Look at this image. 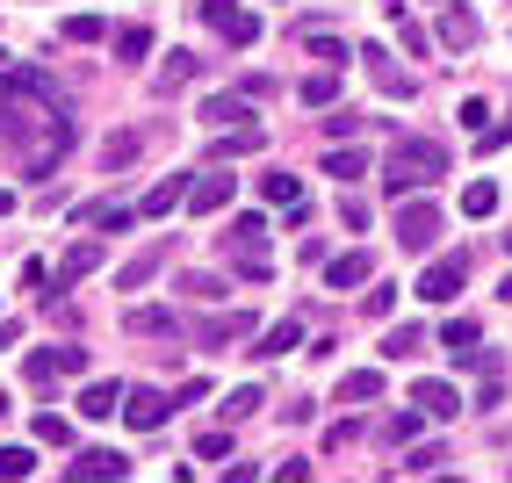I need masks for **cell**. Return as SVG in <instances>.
<instances>
[{
    "label": "cell",
    "instance_id": "34",
    "mask_svg": "<svg viewBox=\"0 0 512 483\" xmlns=\"http://www.w3.org/2000/svg\"><path fill=\"white\" fill-rule=\"evenodd\" d=\"M195 73H202V58L174 51V58H166V73H159V87H181V80H195Z\"/></svg>",
    "mask_w": 512,
    "mask_h": 483
},
{
    "label": "cell",
    "instance_id": "1",
    "mask_svg": "<svg viewBox=\"0 0 512 483\" xmlns=\"http://www.w3.org/2000/svg\"><path fill=\"white\" fill-rule=\"evenodd\" d=\"M0 145L22 159L29 181H44L65 159V145H73V109H65V94L44 73H29V65H0Z\"/></svg>",
    "mask_w": 512,
    "mask_h": 483
},
{
    "label": "cell",
    "instance_id": "32",
    "mask_svg": "<svg viewBox=\"0 0 512 483\" xmlns=\"http://www.w3.org/2000/svg\"><path fill=\"white\" fill-rule=\"evenodd\" d=\"M145 51H152V29H145V22L116 29V58H145Z\"/></svg>",
    "mask_w": 512,
    "mask_h": 483
},
{
    "label": "cell",
    "instance_id": "47",
    "mask_svg": "<svg viewBox=\"0 0 512 483\" xmlns=\"http://www.w3.org/2000/svg\"><path fill=\"white\" fill-rule=\"evenodd\" d=\"M498 296H505V303H512V274H505V289H498Z\"/></svg>",
    "mask_w": 512,
    "mask_h": 483
},
{
    "label": "cell",
    "instance_id": "37",
    "mask_svg": "<svg viewBox=\"0 0 512 483\" xmlns=\"http://www.w3.org/2000/svg\"><path fill=\"white\" fill-rule=\"evenodd\" d=\"M29 469H37L29 447H0V476H29Z\"/></svg>",
    "mask_w": 512,
    "mask_h": 483
},
{
    "label": "cell",
    "instance_id": "45",
    "mask_svg": "<svg viewBox=\"0 0 512 483\" xmlns=\"http://www.w3.org/2000/svg\"><path fill=\"white\" fill-rule=\"evenodd\" d=\"M339 217H347V231H361V224H368V202H361V195H347V202H339Z\"/></svg>",
    "mask_w": 512,
    "mask_h": 483
},
{
    "label": "cell",
    "instance_id": "22",
    "mask_svg": "<svg viewBox=\"0 0 512 483\" xmlns=\"http://www.w3.org/2000/svg\"><path fill=\"white\" fill-rule=\"evenodd\" d=\"M289 347H303V325H296V318H282V325L267 332V339H260L253 354H260V361H275V354H289Z\"/></svg>",
    "mask_w": 512,
    "mask_h": 483
},
{
    "label": "cell",
    "instance_id": "43",
    "mask_svg": "<svg viewBox=\"0 0 512 483\" xmlns=\"http://www.w3.org/2000/svg\"><path fill=\"white\" fill-rule=\"evenodd\" d=\"M325 130H332V137H354V130H361V116H354V109H332V116H325Z\"/></svg>",
    "mask_w": 512,
    "mask_h": 483
},
{
    "label": "cell",
    "instance_id": "15",
    "mask_svg": "<svg viewBox=\"0 0 512 483\" xmlns=\"http://www.w3.org/2000/svg\"><path fill=\"white\" fill-rule=\"evenodd\" d=\"M440 347H448V361H462V368H476V318H448V332H440Z\"/></svg>",
    "mask_w": 512,
    "mask_h": 483
},
{
    "label": "cell",
    "instance_id": "14",
    "mask_svg": "<svg viewBox=\"0 0 512 483\" xmlns=\"http://www.w3.org/2000/svg\"><path fill=\"white\" fill-rule=\"evenodd\" d=\"M440 44H448V51H469V44H476V15L462 8V0L440 8Z\"/></svg>",
    "mask_w": 512,
    "mask_h": 483
},
{
    "label": "cell",
    "instance_id": "27",
    "mask_svg": "<svg viewBox=\"0 0 512 483\" xmlns=\"http://www.w3.org/2000/svg\"><path fill=\"white\" fill-rule=\"evenodd\" d=\"M260 195L275 202V210H289V202H303V188H296V174H260Z\"/></svg>",
    "mask_w": 512,
    "mask_h": 483
},
{
    "label": "cell",
    "instance_id": "18",
    "mask_svg": "<svg viewBox=\"0 0 512 483\" xmlns=\"http://www.w3.org/2000/svg\"><path fill=\"white\" fill-rule=\"evenodd\" d=\"M123 411V383H87L80 390V419H116Z\"/></svg>",
    "mask_w": 512,
    "mask_h": 483
},
{
    "label": "cell",
    "instance_id": "49",
    "mask_svg": "<svg viewBox=\"0 0 512 483\" xmlns=\"http://www.w3.org/2000/svg\"><path fill=\"white\" fill-rule=\"evenodd\" d=\"M0 411H8V397H0Z\"/></svg>",
    "mask_w": 512,
    "mask_h": 483
},
{
    "label": "cell",
    "instance_id": "23",
    "mask_svg": "<svg viewBox=\"0 0 512 483\" xmlns=\"http://www.w3.org/2000/svg\"><path fill=\"white\" fill-rule=\"evenodd\" d=\"M174 202H188V181H181V174H174V181H159V188H152V195L138 202V210H145V217H166Z\"/></svg>",
    "mask_w": 512,
    "mask_h": 483
},
{
    "label": "cell",
    "instance_id": "3",
    "mask_svg": "<svg viewBox=\"0 0 512 483\" xmlns=\"http://www.w3.org/2000/svg\"><path fill=\"white\" fill-rule=\"evenodd\" d=\"M202 22H210L231 51H253L260 44V15L246 8V0H202Z\"/></svg>",
    "mask_w": 512,
    "mask_h": 483
},
{
    "label": "cell",
    "instance_id": "8",
    "mask_svg": "<svg viewBox=\"0 0 512 483\" xmlns=\"http://www.w3.org/2000/svg\"><path fill=\"white\" fill-rule=\"evenodd\" d=\"M202 123L210 130H246L253 123V94H210L202 101Z\"/></svg>",
    "mask_w": 512,
    "mask_h": 483
},
{
    "label": "cell",
    "instance_id": "38",
    "mask_svg": "<svg viewBox=\"0 0 512 483\" xmlns=\"http://www.w3.org/2000/svg\"><path fill=\"white\" fill-rule=\"evenodd\" d=\"M101 159H109V166H130V159H138V130H123V137H109V152H101Z\"/></svg>",
    "mask_w": 512,
    "mask_h": 483
},
{
    "label": "cell",
    "instance_id": "28",
    "mask_svg": "<svg viewBox=\"0 0 512 483\" xmlns=\"http://www.w3.org/2000/svg\"><path fill=\"white\" fill-rule=\"evenodd\" d=\"M491 210H498V188L491 181H469L462 188V217H491Z\"/></svg>",
    "mask_w": 512,
    "mask_h": 483
},
{
    "label": "cell",
    "instance_id": "26",
    "mask_svg": "<svg viewBox=\"0 0 512 483\" xmlns=\"http://www.w3.org/2000/svg\"><path fill=\"white\" fill-rule=\"evenodd\" d=\"M339 397H347V404H368V397H383V375H375V368H354L347 383H339Z\"/></svg>",
    "mask_w": 512,
    "mask_h": 483
},
{
    "label": "cell",
    "instance_id": "29",
    "mask_svg": "<svg viewBox=\"0 0 512 483\" xmlns=\"http://www.w3.org/2000/svg\"><path fill=\"white\" fill-rule=\"evenodd\" d=\"M231 246H267V217H238L231 231H224V253Z\"/></svg>",
    "mask_w": 512,
    "mask_h": 483
},
{
    "label": "cell",
    "instance_id": "44",
    "mask_svg": "<svg viewBox=\"0 0 512 483\" xmlns=\"http://www.w3.org/2000/svg\"><path fill=\"white\" fill-rule=\"evenodd\" d=\"M484 116H491V109H484V101H462V130H476V137H484V130H491Z\"/></svg>",
    "mask_w": 512,
    "mask_h": 483
},
{
    "label": "cell",
    "instance_id": "31",
    "mask_svg": "<svg viewBox=\"0 0 512 483\" xmlns=\"http://www.w3.org/2000/svg\"><path fill=\"white\" fill-rule=\"evenodd\" d=\"M419 419H426L419 404H412V411H390V419H383V440H390V447H404V440L419 433Z\"/></svg>",
    "mask_w": 512,
    "mask_h": 483
},
{
    "label": "cell",
    "instance_id": "7",
    "mask_svg": "<svg viewBox=\"0 0 512 483\" xmlns=\"http://www.w3.org/2000/svg\"><path fill=\"white\" fill-rule=\"evenodd\" d=\"M231 188H238V181L224 174V159H217V174H202V181H188V210H195V217H217L224 202H231Z\"/></svg>",
    "mask_w": 512,
    "mask_h": 483
},
{
    "label": "cell",
    "instance_id": "41",
    "mask_svg": "<svg viewBox=\"0 0 512 483\" xmlns=\"http://www.w3.org/2000/svg\"><path fill=\"white\" fill-rule=\"evenodd\" d=\"M195 455H202V462H224V455H231V433H202Z\"/></svg>",
    "mask_w": 512,
    "mask_h": 483
},
{
    "label": "cell",
    "instance_id": "9",
    "mask_svg": "<svg viewBox=\"0 0 512 483\" xmlns=\"http://www.w3.org/2000/svg\"><path fill=\"white\" fill-rule=\"evenodd\" d=\"M166 411H174V397H159V390H130V397H123V419L138 426V433H159Z\"/></svg>",
    "mask_w": 512,
    "mask_h": 483
},
{
    "label": "cell",
    "instance_id": "17",
    "mask_svg": "<svg viewBox=\"0 0 512 483\" xmlns=\"http://www.w3.org/2000/svg\"><path fill=\"white\" fill-rule=\"evenodd\" d=\"M94 267H101V246H94V238H80V246H73V253H65V260H58L51 274H58V289H65V282H87V274H94Z\"/></svg>",
    "mask_w": 512,
    "mask_h": 483
},
{
    "label": "cell",
    "instance_id": "21",
    "mask_svg": "<svg viewBox=\"0 0 512 483\" xmlns=\"http://www.w3.org/2000/svg\"><path fill=\"white\" fill-rule=\"evenodd\" d=\"M325 174H332V181H361V174H368V152H361V145L325 152Z\"/></svg>",
    "mask_w": 512,
    "mask_h": 483
},
{
    "label": "cell",
    "instance_id": "6",
    "mask_svg": "<svg viewBox=\"0 0 512 483\" xmlns=\"http://www.w3.org/2000/svg\"><path fill=\"white\" fill-rule=\"evenodd\" d=\"M80 368H87V347H44V354H29V361H22V375H29L37 390H51L58 375H80Z\"/></svg>",
    "mask_w": 512,
    "mask_h": 483
},
{
    "label": "cell",
    "instance_id": "35",
    "mask_svg": "<svg viewBox=\"0 0 512 483\" xmlns=\"http://www.w3.org/2000/svg\"><path fill=\"white\" fill-rule=\"evenodd\" d=\"M37 440H44V447H65V440H73V426H65L58 411H37Z\"/></svg>",
    "mask_w": 512,
    "mask_h": 483
},
{
    "label": "cell",
    "instance_id": "20",
    "mask_svg": "<svg viewBox=\"0 0 512 483\" xmlns=\"http://www.w3.org/2000/svg\"><path fill=\"white\" fill-rule=\"evenodd\" d=\"M246 332H253V310H224V318L202 325V339H210V347H231V339H246Z\"/></svg>",
    "mask_w": 512,
    "mask_h": 483
},
{
    "label": "cell",
    "instance_id": "25",
    "mask_svg": "<svg viewBox=\"0 0 512 483\" xmlns=\"http://www.w3.org/2000/svg\"><path fill=\"white\" fill-rule=\"evenodd\" d=\"M419 347H426V332H419V325H397V332L383 339V361H412Z\"/></svg>",
    "mask_w": 512,
    "mask_h": 483
},
{
    "label": "cell",
    "instance_id": "30",
    "mask_svg": "<svg viewBox=\"0 0 512 483\" xmlns=\"http://www.w3.org/2000/svg\"><path fill=\"white\" fill-rule=\"evenodd\" d=\"M80 217H87V224H101V231H130V210H123V202H87Z\"/></svg>",
    "mask_w": 512,
    "mask_h": 483
},
{
    "label": "cell",
    "instance_id": "42",
    "mask_svg": "<svg viewBox=\"0 0 512 483\" xmlns=\"http://www.w3.org/2000/svg\"><path fill=\"white\" fill-rule=\"evenodd\" d=\"M181 289H188V296H202V303H217V296H224V282H217V274H188Z\"/></svg>",
    "mask_w": 512,
    "mask_h": 483
},
{
    "label": "cell",
    "instance_id": "19",
    "mask_svg": "<svg viewBox=\"0 0 512 483\" xmlns=\"http://www.w3.org/2000/svg\"><path fill=\"white\" fill-rule=\"evenodd\" d=\"M123 325L138 332V339H174V332H181V318H174V310H130Z\"/></svg>",
    "mask_w": 512,
    "mask_h": 483
},
{
    "label": "cell",
    "instance_id": "36",
    "mask_svg": "<svg viewBox=\"0 0 512 483\" xmlns=\"http://www.w3.org/2000/svg\"><path fill=\"white\" fill-rule=\"evenodd\" d=\"M65 37H73V44H101V15H65Z\"/></svg>",
    "mask_w": 512,
    "mask_h": 483
},
{
    "label": "cell",
    "instance_id": "13",
    "mask_svg": "<svg viewBox=\"0 0 512 483\" xmlns=\"http://www.w3.org/2000/svg\"><path fill=\"white\" fill-rule=\"evenodd\" d=\"M361 58H368V73H375V87H383V94H397V101H404V94L419 87L412 73H397V65H390V51H383V44H368Z\"/></svg>",
    "mask_w": 512,
    "mask_h": 483
},
{
    "label": "cell",
    "instance_id": "4",
    "mask_svg": "<svg viewBox=\"0 0 512 483\" xmlns=\"http://www.w3.org/2000/svg\"><path fill=\"white\" fill-rule=\"evenodd\" d=\"M433 238H440V210L433 202H404L397 210V246L404 253H433Z\"/></svg>",
    "mask_w": 512,
    "mask_h": 483
},
{
    "label": "cell",
    "instance_id": "11",
    "mask_svg": "<svg viewBox=\"0 0 512 483\" xmlns=\"http://www.w3.org/2000/svg\"><path fill=\"white\" fill-rule=\"evenodd\" d=\"M412 404L426 411V419H455V411H462L455 383H433V375H426V383H412Z\"/></svg>",
    "mask_w": 512,
    "mask_h": 483
},
{
    "label": "cell",
    "instance_id": "39",
    "mask_svg": "<svg viewBox=\"0 0 512 483\" xmlns=\"http://www.w3.org/2000/svg\"><path fill=\"white\" fill-rule=\"evenodd\" d=\"M246 411H260V390H253V383H246V390H231V397H224V419H246Z\"/></svg>",
    "mask_w": 512,
    "mask_h": 483
},
{
    "label": "cell",
    "instance_id": "10",
    "mask_svg": "<svg viewBox=\"0 0 512 483\" xmlns=\"http://www.w3.org/2000/svg\"><path fill=\"white\" fill-rule=\"evenodd\" d=\"M368 274H375V260H368V253L354 246V253H339V260H325V289H361Z\"/></svg>",
    "mask_w": 512,
    "mask_h": 483
},
{
    "label": "cell",
    "instance_id": "24",
    "mask_svg": "<svg viewBox=\"0 0 512 483\" xmlns=\"http://www.w3.org/2000/svg\"><path fill=\"white\" fill-rule=\"evenodd\" d=\"M303 101H311V109H332V101H339V65H325V73L303 80Z\"/></svg>",
    "mask_w": 512,
    "mask_h": 483
},
{
    "label": "cell",
    "instance_id": "33",
    "mask_svg": "<svg viewBox=\"0 0 512 483\" xmlns=\"http://www.w3.org/2000/svg\"><path fill=\"white\" fill-rule=\"evenodd\" d=\"M303 44H311V51H318L325 65H347V44H339V37H325V29H318V22H311V29H303Z\"/></svg>",
    "mask_w": 512,
    "mask_h": 483
},
{
    "label": "cell",
    "instance_id": "48",
    "mask_svg": "<svg viewBox=\"0 0 512 483\" xmlns=\"http://www.w3.org/2000/svg\"><path fill=\"white\" fill-rule=\"evenodd\" d=\"M0 65H8V51H0Z\"/></svg>",
    "mask_w": 512,
    "mask_h": 483
},
{
    "label": "cell",
    "instance_id": "12",
    "mask_svg": "<svg viewBox=\"0 0 512 483\" xmlns=\"http://www.w3.org/2000/svg\"><path fill=\"white\" fill-rule=\"evenodd\" d=\"M65 476H73V483H94V476H130V462L116 455V447H87V455L65 469Z\"/></svg>",
    "mask_w": 512,
    "mask_h": 483
},
{
    "label": "cell",
    "instance_id": "16",
    "mask_svg": "<svg viewBox=\"0 0 512 483\" xmlns=\"http://www.w3.org/2000/svg\"><path fill=\"white\" fill-rule=\"evenodd\" d=\"M166 253H174V246H166V238H159V246H145L138 260H130V267L116 274V289H145V282H152V274L166 267Z\"/></svg>",
    "mask_w": 512,
    "mask_h": 483
},
{
    "label": "cell",
    "instance_id": "5",
    "mask_svg": "<svg viewBox=\"0 0 512 483\" xmlns=\"http://www.w3.org/2000/svg\"><path fill=\"white\" fill-rule=\"evenodd\" d=\"M462 282H469V253H448V260H433V267L419 274V296H426V303H455Z\"/></svg>",
    "mask_w": 512,
    "mask_h": 483
},
{
    "label": "cell",
    "instance_id": "40",
    "mask_svg": "<svg viewBox=\"0 0 512 483\" xmlns=\"http://www.w3.org/2000/svg\"><path fill=\"white\" fill-rule=\"evenodd\" d=\"M440 462H448V455H440V447H412V455H404V469H412V476H433Z\"/></svg>",
    "mask_w": 512,
    "mask_h": 483
},
{
    "label": "cell",
    "instance_id": "2",
    "mask_svg": "<svg viewBox=\"0 0 512 483\" xmlns=\"http://www.w3.org/2000/svg\"><path fill=\"white\" fill-rule=\"evenodd\" d=\"M440 174H448V152H440L433 137H397L390 166H383V188L390 195H412V188H433Z\"/></svg>",
    "mask_w": 512,
    "mask_h": 483
},
{
    "label": "cell",
    "instance_id": "46",
    "mask_svg": "<svg viewBox=\"0 0 512 483\" xmlns=\"http://www.w3.org/2000/svg\"><path fill=\"white\" fill-rule=\"evenodd\" d=\"M8 210H15V195H8V188H0V217H8Z\"/></svg>",
    "mask_w": 512,
    "mask_h": 483
}]
</instances>
